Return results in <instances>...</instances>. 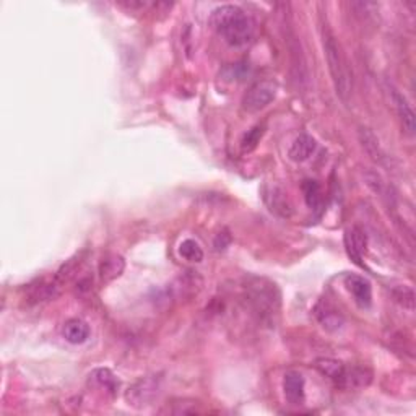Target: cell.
<instances>
[{
  "instance_id": "cell-9",
  "label": "cell",
  "mask_w": 416,
  "mask_h": 416,
  "mask_svg": "<svg viewBox=\"0 0 416 416\" xmlns=\"http://www.w3.org/2000/svg\"><path fill=\"white\" fill-rule=\"evenodd\" d=\"M345 248L350 259L358 265H362V257H365L367 249V236L360 226H353L346 230L345 233Z\"/></svg>"
},
{
  "instance_id": "cell-13",
  "label": "cell",
  "mask_w": 416,
  "mask_h": 416,
  "mask_svg": "<svg viewBox=\"0 0 416 416\" xmlns=\"http://www.w3.org/2000/svg\"><path fill=\"white\" fill-rule=\"evenodd\" d=\"M125 270V260L124 257H120L118 254H109L103 257V260L99 262L98 267V273L99 278L103 283H109L118 280L120 275L124 273Z\"/></svg>"
},
{
  "instance_id": "cell-6",
  "label": "cell",
  "mask_w": 416,
  "mask_h": 416,
  "mask_svg": "<svg viewBox=\"0 0 416 416\" xmlns=\"http://www.w3.org/2000/svg\"><path fill=\"white\" fill-rule=\"evenodd\" d=\"M262 195L265 205L269 207V210L272 214L283 216V218H289L293 214V203L289 200L288 193L283 191L280 186L275 184H269L262 189Z\"/></svg>"
},
{
  "instance_id": "cell-5",
  "label": "cell",
  "mask_w": 416,
  "mask_h": 416,
  "mask_svg": "<svg viewBox=\"0 0 416 416\" xmlns=\"http://www.w3.org/2000/svg\"><path fill=\"white\" fill-rule=\"evenodd\" d=\"M278 85L275 81L264 80L250 86L248 93L243 98V109L248 113H259L267 108L272 101L277 98Z\"/></svg>"
},
{
  "instance_id": "cell-24",
  "label": "cell",
  "mask_w": 416,
  "mask_h": 416,
  "mask_svg": "<svg viewBox=\"0 0 416 416\" xmlns=\"http://www.w3.org/2000/svg\"><path fill=\"white\" fill-rule=\"evenodd\" d=\"M230 243H231V236L226 233V231H223V233H220V234H216V238H215L216 250L226 249L230 246Z\"/></svg>"
},
{
  "instance_id": "cell-16",
  "label": "cell",
  "mask_w": 416,
  "mask_h": 416,
  "mask_svg": "<svg viewBox=\"0 0 416 416\" xmlns=\"http://www.w3.org/2000/svg\"><path fill=\"white\" fill-rule=\"evenodd\" d=\"M62 335L72 345H81L90 338V327L80 319H70L62 327Z\"/></svg>"
},
{
  "instance_id": "cell-18",
  "label": "cell",
  "mask_w": 416,
  "mask_h": 416,
  "mask_svg": "<svg viewBox=\"0 0 416 416\" xmlns=\"http://www.w3.org/2000/svg\"><path fill=\"white\" fill-rule=\"evenodd\" d=\"M316 316L319 319V322H321V326L326 328L328 332H335L338 330L343 326V316L340 312L337 311V309H333L330 304H319L317 309H316Z\"/></svg>"
},
{
  "instance_id": "cell-17",
  "label": "cell",
  "mask_w": 416,
  "mask_h": 416,
  "mask_svg": "<svg viewBox=\"0 0 416 416\" xmlns=\"http://www.w3.org/2000/svg\"><path fill=\"white\" fill-rule=\"evenodd\" d=\"M90 384L98 387V389H103L106 394L111 397L118 395V390L120 387V382L118 377H115L109 369H104V367H99V369H95L90 374Z\"/></svg>"
},
{
  "instance_id": "cell-20",
  "label": "cell",
  "mask_w": 416,
  "mask_h": 416,
  "mask_svg": "<svg viewBox=\"0 0 416 416\" xmlns=\"http://www.w3.org/2000/svg\"><path fill=\"white\" fill-rule=\"evenodd\" d=\"M179 255L192 264H200L203 260V250L200 244L193 239H186L179 244Z\"/></svg>"
},
{
  "instance_id": "cell-7",
  "label": "cell",
  "mask_w": 416,
  "mask_h": 416,
  "mask_svg": "<svg viewBox=\"0 0 416 416\" xmlns=\"http://www.w3.org/2000/svg\"><path fill=\"white\" fill-rule=\"evenodd\" d=\"M283 394L288 403L301 405L306 399V382L299 371H288L283 377Z\"/></svg>"
},
{
  "instance_id": "cell-15",
  "label": "cell",
  "mask_w": 416,
  "mask_h": 416,
  "mask_svg": "<svg viewBox=\"0 0 416 416\" xmlns=\"http://www.w3.org/2000/svg\"><path fill=\"white\" fill-rule=\"evenodd\" d=\"M372 381L371 369L362 366H346L345 377H343L340 389H361V387H367Z\"/></svg>"
},
{
  "instance_id": "cell-10",
  "label": "cell",
  "mask_w": 416,
  "mask_h": 416,
  "mask_svg": "<svg viewBox=\"0 0 416 416\" xmlns=\"http://www.w3.org/2000/svg\"><path fill=\"white\" fill-rule=\"evenodd\" d=\"M345 285L348 291L353 294L355 303L361 309H369L372 304V288L371 283L365 277L360 275H348L345 278Z\"/></svg>"
},
{
  "instance_id": "cell-23",
  "label": "cell",
  "mask_w": 416,
  "mask_h": 416,
  "mask_svg": "<svg viewBox=\"0 0 416 416\" xmlns=\"http://www.w3.org/2000/svg\"><path fill=\"white\" fill-rule=\"evenodd\" d=\"M365 177H366L367 187H369L372 192L377 193V195H381V197L385 195V191H387V189H385V182H384V179L381 177L379 173L367 171Z\"/></svg>"
},
{
  "instance_id": "cell-14",
  "label": "cell",
  "mask_w": 416,
  "mask_h": 416,
  "mask_svg": "<svg viewBox=\"0 0 416 416\" xmlns=\"http://www.w3.org/2000/svg\"><path fill=\"white\" fill-rule=\"evenodd\" d=\"M317 143L311 135L307 134H301L299 137L294 138V142L289 147L288 157L291 161L294 163H303L312 157V153L316 152Z\"/></svg>"
},
{
  "instance_id": "cell-8",
  "label": "cell",
  "mask_w": 416,
  "mask_h": 416,
  "mask_svg": "<svg viewBox=\"0 0 416 416\" xmlns=\"http://www.w3.org/2000/svg\"><path fill=\"white\" fill-rule=\"evenodd\" d=\"M389 93L392 98V103L395 104L397 114H399L400 122H401V129L406 135L413 137L415 135V113L411 109V106L408 103V99L405 98V95H401L399 90L394 88V86H389Z\"/></svg>"
},
{
  "instance_id": "cell-4",
  "label": "cell",
  "mask_w": 416,
  "mask_h": 416,
  "mask_svg": "<svg viewBox=\"0 0 416 416\" xmlns=\"http://www.w3.org/2000/svg\"><path fill=\"white\" fill-rule=\"evenodd\" d=\"M163 385V377L159 374H150L140 377L132 385L125 390V401L134 408H145L152 405L154 399L159 395Z\"/></svg>"
},
{
  "instance_id": "cell-1",
  "label": "cell",
  "mask_w": 416,
  "mask_h": 416,
  "mask_svg": "<svg viewBox=\"0 0 416 416\" xmlns=\"http://www.w3.org/2000/svg\"><path fill=\"white\" fill-rule=\"evenodd\" d=\"M210 25L233 47L248 46L255 35L253 20L236 6H221L215 8L211 12Z\"/></svg>"
},
{
  "instance_id": "cell-22",
  "label": "cell",
  "mask_w": 416,
  "mask_h": 416,
  "mask_svg": "<svg viewBox=\"0 0 416 416\" xmlns=\"http://www.w3.org/2000/svg\"><path fill=\"white\" fill-rule=\"evenodd\" d=\"M394 298L397 303H400L401 306L408 309V311H413L415 309V293L411 288L399 287L397 289H394Z\"/></svg>"
},
{
  "instance_id": "cell-2",
  "label": "cell",
  "mask_w": 416,
  "mask_h": 416,
  "mask_svg": "<svg viewBox=\"0 0 416 416\" xmlns=\"http://www.w3.org/2000/svg\"><path fill=\"white\" fill-rule=\"evenodd\" d=\"M322 45H323V54H326V61L328 65V72H330L333 86L335 91L343 103H350L353 95V75L350 67H348V61L340 42L335 38V35L330 31V28L323 26L322 30Z\"/></svg>"
},
{
  "instance_id": "cell-19",
  "label": "cell",
  "mask_w": 416,
  "mask_h": 416,
  "mask_svg": "<svg viewBox=\"0 0 416 416\" xmlns=\"http://www.w3.org/2000/svg\"><path fill=\"white\" fill-rule=\"evenodd\" d=\"M303 193H304V200H306L307 207L311 210H319L322 205V191L321 186H319L317 181H307L303 182Z\"/></svg>"
},
{
  "instance_id": "cell-12",
  "label": "cell",
  "mask_w": 416,
  "mask_h": 416,
  "mask_svg": "<svg viewBox=\"0 0 416 416\" xmlns=\"http://www.w3.org/2000/svg\"><path fill=\"white\" fill-rule=\"evenodd\" d=\"M314 367L321 372L323 377H327L328 381H332L337 387H342L343 377H345L346 366L342 361L332 360V358H317L314 361Z\"/></svg>"
},
{
  "instance_id": "cell-11",
  "label": "cell",
  "mask_w": 416,
  "mask_h": 416,
  "mask_svg": "<svg viewBox=\"0 0 416 416\" xmlns=\"http://www.w3.org/2000/svg\"><path fill=\"white\" fill-rule=\"evenodd\" d=\"M358 138H360L361 147L365 148V152L369 154L371 159H374V161L379 164H385L387 157H385L384 150H382V147H381L379 138L376 137V134L372 132L369 127L361 125V127L358 129Z\"/></svg>"
},
{
  "instance_id": "cell-3",
  "label": "cell",
  "mask_w": 416,
  "mask_h": 416,
  "mask_svg": "<svg viewBox=\"0 0 416 416\" xmlns=\"http://www.w3.org/2000/svg\"><path fill=\"white\" fill-rule=\"evenodd\" d=\"M246 296L260 321L272 322L280 311V291L277 285L267 278H250L244 287Z\"/></svg>"
},
{
  "instance_id": "cell-21",
  "label": "cell",
  "mask_w": 416,
  "mask_h": 416,
  "mask_svg": "<svg viewBox=\"0 0 416 416\" xmlns=\"http://www.w3.org/2000/svg\"><path fill=\"white\" fill-rule=\"evenodd\" d=\"M264 132H265L264 125H255V127L250 129L249 132L243 137V142H241V148H243V152L244 153L253 152V150L259 145Z\"/></svg>"
}]
</instances>
